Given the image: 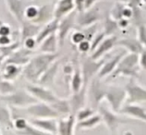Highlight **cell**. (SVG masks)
Here are the masks:
<instances>
[{"instance_id":"obj_28","label":"cell","mask_w":146,"mask_h":135,"mask_svg":"<svg viewBox=\"0 0 146 135\" xmlns=\"http://www.w3.org/2000/svg\"><path fill=\"white\" fill-rule=\"evenodd\" d=\"M58 21H59L54 19L53 21L42 26L39 33H38V35L36 36V41L38 43V45H39L45 38H47L48 36L52 35L54 33H56L57 29H58Z\"/></svg>"},{"instance_id":"obj_45","label":"cell","mask_w":146,"mask_h":135,"mask_svg":"<svg viewBox=\"0 0 146 135\" xmlns=\"http://www.w3.org/2000/svg\"><path fill=\"white\" fill-rule=\"evenodd\" d=\"M134 15V11L133 9L130 6H124L122 9V18L127 19V20H129L131 19Z\"/></svg>"},{"instance_id":"obj_22","label":"cell","mask_w":146,"mask_h":135,"mask_svg":"<svg viewBox=\"0 0 146 135\" xmlns=\"http://www.w3.org/2000/svg\"><path fill=\"white\" fill-rule=\"evenodd\" d=\"M59 66H60V61L59 59H57L56 62H54L51 66L48 68L47 70L41 76V78L38 80V84L45 86V87H48L50 85H52V84H54L56 77L57 76V73H58V70H59Z\"/></svg>"},{"instance_id":"obj_42","label":"cell","mask_w":146,"mask_h":135,"mask_svg":"<svg viewBox=\"0 0 146 135\" xmlns=\"http://www.w3.org/2000/svg\"><path fill=\"white\" fill-rule=\"evenodd\" d=\"M138 40L146 48V27L143 24L138 25Z\"/></svg>"},{"instance_id":"obj_31","label":"cell","mask_w":146,"mask_h":135,"mask_svg":"<svg viewBox=\"0 0 146 135\" xmlns=\"http://www.w3.org/2000/svg\"><path fill=\"white\" fill-rule=\"evenodd\" d=\"M102 118L99 114H94L91 118L85 119V120L77 122L76 129L77 130H91L97 127L100 123H102Z\"/></svg>"},{"instance_id":"obj_57","label":"cell","mask_w":146,"mask_h":135,"mask_svg":"<svg viewBox=\"0 0 146 135\" xmlns=\"http://www.w3.org/2000/svg\"><path fill=\"white\" fill-rule=\"evenodd\" d=\"M56 1H59V0H56Z\"/></svg>"},{"instance_id":"obj_39","label":"cell","mask_w":146,"mask_h":135,"mask_svg":"<svg viewBox=\"0 0 146 135\" xmlns=\"http://www.w3.org/2000/svg\"><path fill=\"white\" fill-rule=\"evenodd\" d=\"M86 40L85 38V35H84V33L82 31L80 30H77V31H74L71 35H70V42L74 45H78L79 44L82 43V41Z\"/></svg>"},{"instance_id":"obj_38","label":"cell","mask_w":146,"mask_h":135,"mask_svg":"<svg viewBox=\"0 0 146 135\" xmlns=\"http://www.w3.org/2000/svg\"><path fill=\"white\" fill-rule=\"evenodd\" d=\"M18 135H49L47 133H45L42 130H38L37 128H35L33 125H32L29 121V124L26 126V128L23 129L22 130H20V132H17Z\"/></svg>"},{"instance_id":"obj_48","label":"cell","mask_w":146,"mask_h":135,"mask_svg":"<svg viewBox=\"0 0 146 135\" xmlns=\"http://www.w3.org/2000/svg\"><path fill=\"white\" fill-rule=\"evenodd\" d=\"M75 11L77 13H80L85 10V0H74Z\"/></svg>"},{"instance_id":"obj_13","label":"cell","mask_w":146,"mask_h":135,"mask_svg":"<svg viewBox=\"0 0 146 135\" xmlns=\"http://www.w3.org/2000/svg\"><path fill=\"white\" fill-rule=\"evenodd\" d=\"M33 51H31L24 47H20L7 57L4 64H14L16 66L23 68L30 62V60L33 57Z\"/></svg>"},{"instance_id":"obj_27","label":"cell","mask_w":146,"mask_h":135,"mask_svg":"<svg viewBox=\"0 0 146 135\" xmlns=\"http://www.w3.org/2000/svg\"><path fill=\"white\" fill-rule=\"evenodd\" d=\"M22 67L16 66L14 64H4L0 78L9 82H13L22 73Z\"/></svg>"},{"instance_id":"obj_23","label":"cell","mask_w":146,"mask_h":135,"mask_svg":"<svg viewBox=\"0 0 146 135\" xmlns=\"http://www.w3.org/2000/svg\"><path fill=\"white\" fill-rule=\"evenodd\" d=\"M117 46H121L128 53L132 54H139L144 49L143 45L140 43V41L137 38H123V39H118L117 42Z\"/></svg>"},{"instance_id":"obj_47","label":"cell","mask_w":146,"mask_h":135,"mask_svg":"<svg viewBox=\"0 0 146 135\" xmlns=\"http://www.w3.org/2000/svg\"><path fill=\"white\" fill-rule=\"evenodd\" d=\"M12 31L9 25H7V23H3L0 26V36H11Z\"/></svg>"},{"instance_id":"obj_34","label":"cell","mask_w":146,"mask_h":135,"mask_svg":"<svg viewBox=\"0 0 146 135\" xmlns=\"http://www.w3.org/2000/svg\"><path fill=\"white\" fill-rule=\"evenodd\" d=\"M118 29L119 28H118L117 21L113 20L109 15V16L106 19L105 28H104L103 32L105 33V34L106 36H112V35H114V33H116Z\"/></svg>"},{"instance_id":"obj_29","label":"cell","mask_w":146,"mask_h":135,"mask_svg":"<svg viewBox=\"0 0 146 135\" xmlns=\"http://www.w3.org/2000/svg\"><path fill=\"white\" fill-rule=\"evenodd\" d=\"M83 86H84V82H83V77H82V69H80V65H75L74 71L72 73L70 80V87L71 92H77L80 91Z\"/></svg>"},{"instance_id":"obj_36","label":"cell","mask_w":146,"mask_h":135,"mask_svg":"<svg viewBox=\"0 0 146 135\" xmlns=\"http://www.w3.org/2000/svg\"><path fill=\"white\" fill-rule=\"evenodd\" d=\"M20 43H21V42L15 41L9 45L0 47V54L3 56V57L5 59V60L11 55V54H13L17 49L20 48Z\"/></svg>"},{"instance_id":"obj_3","label":"cell","mask_w":146,"mask_h":135,"mask_svg":"<svg viewBox=\"0 0 146 135\" xmlns=\"http://www.w3.org/2000/svg\"><path fill=\"white\" fill-rule=\"evenodd\" d=\"M107 87L108 84L104 82L103 80L97 76L91 80L87 87V101L91 103V107L95 110L98 109L106 98Z\"/></svg>"},{"instance_id":"obj_21","label":"cell","mask_w":146,"mask_h":135,"mask_svg":"<svg viewBox=\"0 0 146 135\" xmlns=\"http://www.w3.org/2000/svg\"><path fill=\"white\" fill-rule=\"evenodd\" d=\"M75 10L74 0H59L55 5L54 9V18L57 21L66 17Z\"/></svg>"},{"instance_id":"obj_2","label":"cell","mask_w":146,"mask_h":135,"mask_svg":"<svg viewBox=\"0 0 146 135\" xmlns=\"http://www.w3.org/2000/svg\"><path fill=\"white\" fill-rule=\"evenodd\" d=\"M140 70L141 68L139 66V55L127 53L119 61L116 70L113 72L111 77L125 76L137 80L140 77Z\"/></svg>"},{"instance_id":"obj_30","label":"cell","mask_w":146,"mask_h":135,"mask_svg":"<svg viewBox=\"0 0 146 135\" xmlns=\"http://www.w3.org/2000/svg\"><path fill=\"white\" fill-rule=\"evenodd\" d=\"M53 109L57 113V115L60 117H68L71 114V108L70 105V101L68 99H62V98H57L52 105H50Z\"/></svg>"},{"instance_id":"obj_51","label":"cell","mask_w":146,"mask_h":135,"mask_svg":"<svg viewBox=\"0 0 146 135\" xmlns=\"http://www.w3.org/2000/svg\"><path fill=\"white\" fill-rule=\"evenodd\" d=\"M129 24V21L127 20V19L122 18V19H120V20L117 21V25H118V28H119V29L128 28Z\"/></svg>"},{"instance_id":"obj_7","label":"cell","mask_w":146,"mask_h":135,"mask_svg":"<svg viewBox=\"0 0 146 135\" xmlns=\"http://www.w3.org/2000/svg\"><path fill=\"white\" fill-rule=\"evenodd\" d=\"M127 92L126 104H136L146 103V87L137 82L136 79L129 78V80L125 85Z\"/></svg>"},{"instance_id":"obj_26","label":"cell","mask_w":146,"mask_h":135,"mask_svg":"<svg viewBox=\"0 0 146 135\" xmlns=\"http://www.w3.org/2000/svg\"><path fill=\"white\" fill-rule=\"evenodd\" d=\"M38 47H39L40 53L56 54L57 48L59 47L57 34L54 33L52 35L48 36L47 38H45V39L38 45Z\"/></svg>"},{"instance_id":"obj_12","label":"cell","mask_w":146,"mask_h":135,"mask_svg":"<svg viewBox=\"0 0 146 135\" xmlns=\"http://www.w3.org/2000/svg\"><path fill=\"white\" fill-rule=\"evenodd\" d=\"M100 18H101L100 10L96 6H94L80 13H77V25L82 28H87V27L97 24Z\"/></svg>"},{"instance_id":"obj_24","label":"cell","mask_w":146,"mask_h":135,"mask_svg":"<svg viewBox=\"0 0 146 135\" xmlns=\"http://www.w3.org/2000/svg\"><path fill=\"white\" fill-rule=\"evenodd\" d=\"M42 26L37 25L32 21L24 20L23 22L21 24V33H20L21 42L22 43L24 40L28 39V38H32V37L36 38Z\"/></svg>"},{"instance_id":"obj_6","label":"cell","mask_w":146,"mask_h":135,"mask_svg":"<svg viewBox=\"0 0 146 135\" xmlns=\"http://www.w3.org/2000/svg\"><path fill=\"white\" fill-rule=\"evenodd\" d=\"M105 100L108 104L111 110L116 113H119L127 101L125 88L117 85H108Z\"/></svg>"},{"instance_id":"obj_9","label":"cell","mask_w":146,"mask_h":135,"mask_svg":"<svg viewBox=\"0 0 146 135\" xmlns=\"http://www.w3.org/2000/svg\"><path fill=\"white\" fill-rule=\"evenodd\" d=\"M26 91H28L38 102L45 103L48 105L52 104L58 98L56 94L52 90H50L48 87L40 85L38 83H30L28 82L25 88Z\"/></svg>"},{"instance_id":"obj_55","label":"cell","mask_w":146,"mask_h":135,"mask_svg":"<svg viewBox=\"0 0 146 135\" xmlns=\"http://www.w3.org/2000/svg\"><path fill=\"white\" fill-rule=\"evenodd\" d=\"M3 23H4V22H3L2 21H0V26H1V25L3 24Z\"/></svg>"},{"instance_id":"obj_56","label":"cell","mask_w":146,"mask_h":135,"mask_svg":"<svg viewBox=\"0 0 146 135\" xmlns=\"http://www.w3.org/2000/svg\"><path fill=\"white\" fill-rule=\"evenodd\" d=\"M0 135H2V133H1V130H0Z\"/></svg>"},{"instance_id":"obj_37","label":"cell","mask_w":146,"mask_h":135,"mask_svg":"<svg viewBox=\"0 0 146 135\" xmlns=\"http://www.w3.org/2000/svg\"><path fill=\"white\" fill-rule=\"evenodd\" d=\"M38 13H39V7L37 6H28L25 7L24 19L26 21H33L37 18Z\"/></svg>"},{"instance_id":"obj_35","label":"cell","mask_w":146,"mask_h":135,"mask_svg":"<svg viewBox=\"0 0 146 135\" xmlns=\"http://www.w3.org/2000/svg\"><path fill=\"white\" fill-rule=\"evenodd\" d=\"M95 113V109H94L93 107L91 106H85L82 108L80 111H78L76 116V119H77V122L79 121H82V120H85V119L91 118L92 116H94Z\"/></svg>"},{"instance_id":"obj_54","label":"cell","mask_w":146,"mask_h":135,"mask_svg":"<svg viewBox=\"0 0 146 135\" xmlns=\"http://www.w3.org/2000/svg\"><path fill=\"white\" fill-rule=\"evenodd\" d=\"M117 1V3H121V2H129L130 0H115Z\"/></svg>"},{"instance_id":"obj_49","label":"cell","mask_w":146,"mask_h":135,"mask_svg":"<svg viewBox=\"0 0 146 135\" xmlns=\"http://www.w3.org/2000/svg\"><path fill=\"white\" fill-rule=\"evenodd\" d=\"M74 68H75V65L74 64L68 63L66 65H64V67H63V73L66 76L70 77V79L72 73H73V71H74Z\"/></svg>"},{"instance_id":"obj_16","label":"cell","mask_w":146,"mask_h":135,"mask_svg":"<svg viewBox=\"0 0 146 135\" xmlns=\"http://www.w3.org/2000/svg\"><path fill=\"white\" fill-rule=\"evenodd\" d=\"M87 87L88 86L84 85L80 91L77 92H71L68 101H70L72 115H76L78 111L85 107V104L87 102Z\"/></svg>"},{"instance_id":"obj_17","label":"cell","mask_w":146,"mask_h":135,"mask_svg":"<svg viewBox=\"0 0 146 135\" xmlns=\"http://www.w3.org/2000/svg\"><path fill=\"white\" fill-rule=\"evenodd\" d=\"M76 125L75 115L70 114L68 117L57 119V135H74Z\"/></svg>"},{"instance_id":"obj_25","label":"cell","mask_w":146,"mask_h":135,"mask_svg":"<svg viewBox=\"0 0 146 135\" xmlns=\"http://www.w3.org/2000/svg\"><path fill=\"white\" fill-rule=\"evenodd\" d=\"M54 9H55V6H52L50 4L41 6L39 7V13H38L37 18L32 22L35 23L37 25L43 26L53 21L55 19L54 18Z\"/></svg>"},{"instance_id":"obj_8","label":"cell","mask_w":146,"mask_h":135,"mask_svg":"<svg viewBox=\"0 0 146 135\" xmlns=\"http://www.w3.org/2000/svg\"><path fill=\"white\" fill-rule=\"evenodd\" d=\"M105 61L106 59L96 60L94 59L91 56L82 60V65H80V69H82L84 85L88 86L91 80L98 76Z\"/></svg>"},{"instance_id":"obj_20","label":"cell","mask_w":146,"mask_h":135,"mask_svg":"<svg viewBox=\"0 0 146 135\" xmlns=\"http://www.w3.org/2000/svg\"><path fill=\"white\" fill-rule=\"evenodd\" d=\"M7 9L11 13V15L15 18L20 24H21L24 19V11L25 7L23 4V0H4Z\"/></svg>"},{"instance_id":"obj_10","label":"cell","mask_w":146,"mask_h":135,"mask_svg":"<svg viewBox=\"0 0 146 135\" xmlns=\"http://www.w3.org/2000/svg\"><path fill=\"white\" fill-rule=\"evenodd\" d=\"M23 110L33 118H57L59 116L48 104L37 102Z\"/></svg>"},{"instance_id":"obj_33","label":"cell","mask_w":146,"mask_h":135,"mask_svg":"<svg viewBox=\"0 0 146 135\" xmlns=\"http://www.w3.org/2000/svg\"><path fill=\"white\" fill-rule=\"evenodd\" d=\"M16 91L17 88L14 85L13 82H9V80L0 78V96L11 94Z\"/></svg>"},{"instance_id":"obj_5","label":"cell","mask_w":146,"mask_h":135,"mask_svg":"<svg viewBox=\"0 0 146 135\" xmlns=\"http://www.w3.org/2000/svg\"><path fill=\"white\" fill-rule=\"evenodd\" d=\"M0 100L6 103L9 107H15V108H26L38 102L26 90H17L11 94L0 96Z\"/></svg>"},{"instance_id":"obj_53","label":"cell","mask_w":146,"mask_h":135,"mask_svg":"<svg viewBox=\"0 0 146 135\" xmlns=\"http://www.w3.org/2000/svg\"><path fill=\"white\" fill-rule=\"evenodd\" d=\"M4 62H5V59H4L3 56L0 54V68H1V66H3V65H4Z\"/></svg>"},{"instance_id":"obj_52","label":"cell","mask_w":146,"mask_h":135,"mask_svg":"<svg viewBox=\"0 0 146 135\" xmlns=\"http://www.w3.org/2000/svg\"><path fill=\"white\" fill-rule=\"evenodd\" d=\"M98 1L100 0H85V9H89L91 7H94Z\"/></svg>"},{"instance_id":"obj_18","label":"cell","mask_w":146,"mask_h":135,"mask_svg":"<svg viewBox=\"0 0 146 135\" xmlns=\"http://www.w3.org/2000/svg\"><path fill=\"white\" fill-rule=\"evenodd\" d=\"M120 114L146 123V109L136 104H125L120 110Z\"/></svg>"},{"instance_id":"obj_40","label":"cell","mask_w":146,"mask_h":135,"mask_svg":"<svg viewBox=\"0 0 146 135\" xmlns=\"http://www.w3.org/2000/svg\"><path fill=\"white\" fill-rule=\"evenodd\" d=\"M123 7L121 5V3H116V5L113 7L112 10L110 12V17L113 19L115 21H118L122 19V9H123Z\"/></svg>"},{"instance_id":"obj_11","label":"cell","mask_w":146,"mask_h":135,"mask_svg":"<svg viewBox=\"0 0 146 135\" xmlns=\"http://www.w3.org/2000/svg\"><path fill=\"white\" fill-rule=\"evenodd\" d=\"M77 25V12L74 10L70 14L67 15L66 17L62 18L58 21V29H57V38H58L59 46L64 45L65 40L67 39L68 34L72 29Z\"/></svg>"},{"instance_id":"obj_15","label":"cell","mask_w":146,"mask_h":135,"mask_svg":"<svg viewBox=\"0 0 146 135\" xmlns=\"http://www.w3.org/2000/svg\"><path fill=\"white\" fill-rule=\"evenodd\" d=\"M30 123L38 130L49 135H57L56 118H32Z\"/></svg>"},{"instance_id":"obj_41","label":"cell","mask_w":146,"mask_h":135,"mask_svg":"<svg viewBox=\"0 0 146 135\" xmlns=\"http://www.w3.org/2000/svg\"><path fill=\"white\" fill-rule=\"evenodd\" d=\"M106 37V35L104 32L95 34L94 37L93 38V40L91 41V44H92V51H91V53H93L94 50L98 47V45L102 43L103 40L105 39Z\"/></svg>"},{"instance_id":"obj_44","label":"cell","mask_w":146,"mask_h":135,"mask_svg":"<svg viewBox=\"0 0 146 135\" xmlns=\"http://www.w3.org/2000/svg\"><path fill=\"white\" fill-rule=\"evenodd\" d=\"M22 44H23V47L24 48L31 50V51H33V50L36 48V46L38 45L36 38H34V37L28 38V39L24 40L23 42H22Z\"/></svg>"},{"instance_id":"obj_14","label":"cell","mask_w":146,"mask_h":135,"mask_svg":"<svg viewBox=\"0 0 146 135\" xmlns=\"http://www.w3.org/2000/svg\"><path fill=\"white\" fill-rule=\"evenodd\" d=\"M118 38L115 35L112 36H106L103 42L98 45V47L94 50L93 53H91V57L94 59H102L104 57L108 52H110L115 46H117V42Z\"/></svg>"},{"instance_id":"obj_19","label":"cell","mask_w":146,"mask_h":135,"mask_svg":"<svg viewBox=\"0 0 146 135\" xmlns=\"http://www.w3.org/2000/svg\"><path fill=\"white\" fill-rule=\"evenodd\" d=\"M125 54H126V51L117 54V55L114 56L113 57H111V59H107V60L106 59L105 63H104L103 67H102L101 70H100L97 77H99L100 79L104 80L105 78H106V77L112 75L113 72L116 70L118 63H119V61L121 60L122 57H124Z\"/></svg>"},{"instance_id":"obj_43","label":"cell","mask_w":146,"mask_h":135,"mask_svg":"<svg viewBox=\"0 0 146 135\" xmlns=\"http://www.w3.org/2000/svg\"><path fill=\"white\" fill-rule=\"evenodd\" d=\"M77 49H78V51L80 53H82V54L90 53L92 51V44H91V41H89V40H84V41H82V43L77 45Z\"/></svg>"},{"instance_id":"obj_46","label":"cell","mask_w":146,"mask_h":135,"mask_svg":"<svg viewBox=\"0 0 146 135\" xmlns=\"http://www.w3.org/2000/svg\"><path fill=\"white\" fill-rule=\"evenodd\" d=\"M139 66L141 69L146 71V48L139 54Z\"/></svg>"},{"instance_id":"obj_50","label":"cell","mask_w":146,"mask_h":135,"mask_svg":"<svg viewBox=\"0 0 146 135\" xmlns=\"http://www.w3.org/2000/svg\"><path fill=\"white\" fill-rule=\"evenodd\" d=\"M13 43L11 36H0V47L9 45Z\"/></svg>"},{"instance_id":"obj_32","label":"cell","mask_w":146,"mask_h":135,"mask_svg":"<svg viewBox=\"0 0 146 135\" xmlns=\"http://www.w3.org/2000/svg\"><path fill=\"white\" fill-rule=\"evenodd\" d=\"M0 124L7 129H14L11 110L7 106H0Z\"/></svg>"},{"instance_id":"obj_4","label":"cell","mask_w":146,"mask_h":135,"mask_svg":"<svg viewBox=\"0 0 146 135\" xmlns=\"http://www.w3.org/2000/svg\"><path fill=\"white\" fill-rule=\"evenodd\" d=\"M98 114L101 116L103 122L105 123L107 129L110 132L111 135H116L118 127L123 124H128L132 121V119L124 118L118 116V113L114 112L110 109V107L102 105L98 107Z\"/></svg>"},{"instance_id":"obj_1","label":"cell","mask_w":146,"mask_h":135,"mask_svg":"<svg viewBox=\"0 0 146 135\" xmlns=\"http://www.w3.org/2000/svg\"><path fill=\"white\" fill-rule=\"evenodd\" d=\"M58 59V54L40 53L32 57L30 62L23 67L22 74L30 83H38L41 76L51 65Z\"/></svg>"}]
</instances>
